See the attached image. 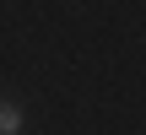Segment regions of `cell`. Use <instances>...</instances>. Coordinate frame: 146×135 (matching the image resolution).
<instances>
[{
	"label": "cell",
	"instance_id": "obj_1",
	"mask_svg": "<svg viewBox=\"0 0 146 135\" xmlns=\"http://www.w3.org/2000/svg\"><path fill=\"white\" fill-rule=\"evenodd\" d=\"M0 135H22V108L16 103H0Z\"/></svg>",
	"mask_w": 146,
	"mask_h": 135
}]
</instances>
